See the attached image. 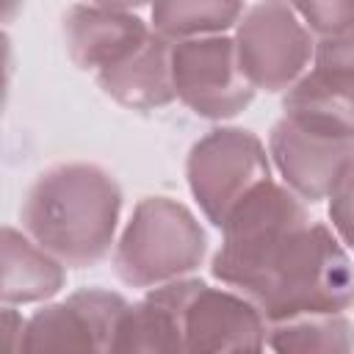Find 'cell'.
<instances>
[{
    "label": "cell",
    "mask_w": 354,
    "mask_h": 354,
    "mask_svg": "<svg viewBox=\"0 0 354 354\" xmlns=\"http://www.w3.org/2000/svg\"><path fill=\"white\" fill-rule=\"evenodd\" d=\"M119 216L122 188L116 177L86 160L44 169L19 207L22 232L64 268L102 263L116 243Z\"/></svg>",
    "instance_id": "1"
},
{
    "label": "cell",
    "mask_w": 354,
    "mask_h": 354,
    "mask_svg": "<svg viewBox=\"0 0 354 354\" xmlns=\"http://www.w3.org/2000/svg\"><path fill=\"white\" fill-rule=\"evenodd\" d=\"M310 221L296 194L277 180L263 183L221 224V246L210 260L213 279L252 301Z\"/></svg>",
    "instance_id": "2"
},
{
    "label": "cell",
    "mask_w": 354,
    "mask_h": 354,
    "mask_svg": "<svg viewBox=\"0 0 354 354\" xmlns=\"http://www.w3.org/2000/svg\"><path fill=\"white\" fill-rule=\"evenodd\" d=\"M354 296L346 243L324 224L310 221L288 246L260 293L252 299L266 324L299 315L348 313Z\"/></svg>",
    "instance_id": "3"
},
{
    "label": "cell",
    "mask_w": 354,
    "mask_h": 354,
    "mask_svg": "<svg viewBox=\"0 0 354 354\" xmlns=\"http://www.w3.org/2000/svg\"><path fill=\"white\" fill-rule=\"evenodd\" d=\"M207 257V232L188 205L144 196L113 243L116 277L138 290L191 277Z\"/></svg>",
    "instance_id": "4"
},
{
    "label": "cell",
    "mask_w": 354,
    "mask_h": 354,
    "mask_svg": "<svg viewBox=\"0 0 354 354\" xmlns=\"http://www.w3.org/2000/svg\"><path fill=\"white\" fill-rule=\"evenodd\" d=\"M191 196L202 216L221 230L227 216L271 177L266 144L246 127H213L185 158Z\"/></svg>",
    "instance_id": "5"
},
{
    "label": "cell",
    "mask_w": 354,
    "mask_h": 354,
    "mask_svg": "<svg viewBox=\"0 0 354 354\" xmlns=\"http://www.w3.org/2000/svg\"><path fill=\"white\" fill-rule=\"evenodd\" d=\"M232 47L246 83L266 94H285L313 61L315 39L290 3H254L232 28Z\"/></svg>",
    "instance_id": "6"
},
{
    "label": "cell",
    "mask_w": 354,
    "mask_h": 354,
    "mask_svg": "<svg viewBox=\"0 0 354 354\" xmlns=\"http://www.w3.org/2000/svg\"><path fill=\"white\" fill-rule=\"evenodd\" d=\"M130 301L108 288H80L25 318L28 354H113Z\"/></svg>",
    "instance_id": "7"
},
{
    "label": "cell",
    "mask_w": 354,
    "mask_h": 354,
    "mask_svg": "<svg viewBox=\"0 0 354 354\" xmlns=\"http://www.w3.org/2000/svg\"><path fill=\"white\" fill-rule=\"evenodd\" d=\"M268 163L304 205L324 202L354 171V133L282 116L268 133Z\"/></svg>",
    "instance_id": "8"
},
{
    "label": "cell",
    "mask_w": 354,
    "mask_h": 354,
    "mask_svg": "<svg viewBox=\"0 0 354 354\" xmlns=\"http://www.w3.org/2000/svg\"><path fill=\"white\" fill-rule=\"evenodd\" d=\"M171 86L174 100L210 122L235 119L254 100V88L238 66L232 36L171 44Z\"/></svg>",
    "instance_id": "9"
},
{
    "label": "cell",
    "mask_w": 354,
    "mask_h": 354,
    "mask_svg": "<svg viewBox=\"0 0 354 354\" xmlns=\"http://www.w3.org/2000/svg\"><path fill=\"white\" fill-rule=\"evenodd\" d=\"M282 116L354 133V33L315 39L310 69L285 91Z\"/></svg>",
    "instance_id": "10"
},
{
    "label": "cell",
    "mask_w": 354,
    "mask_h": 354,
    "mask_svg": "<svg viewBox=\"0 0 354 354\" xmlns=\"http://www.w3.org/2000/svg\"><path fill=\"white\" fill-rule=\"evenodd\" d=\"M266 348V321L252 301L207 282L183 313V354H246Z\"/></svg>",
    "instance_id": "11"
},
{
    "label": "cell",
    "mask_w": 354,
    "mask_h": 354,
    "mask_svg": "<svg viewBox=\"0 0 354 354\" xmlns=\"http://www.w3.org/2000/svg\"><path fill=\"white\" fill-rule=\"evenodd\" d=\"M149 33L138 6L75 3L64 11V41L80 72H100L119 61Z\"/></svg>",
    "instance_id": "12"
},
{
    "label": "cell",
    "mask_w": 354,
    "mask_h": 354,
    "mask_svg": "<svg viewBox=\"0 0 354 354\" xmlns=\"http://www.w3.org/2000/svg\"><path fill=\"white\" fill-rule=\"evenodd\" d=\"M202 282L185 277L147 290L127 307L113 354H183V313Z\"/></svg>",
    "instance_id": "13"
},
{
    "label": "cell",
    "mask_w": 354,
    "mask_h": 354,
    "mask_svg": "<svg viewBox=\"0 0 354 354\" xmlns=\"http://www.w3.org/2000/svg\"><path fill=\"white\" fill-rule=\"evenodd\" d=\"M97 86L130 111H158L174 102L171 86V41L149 33L119 61L100 69Z\"/></svg>",
    "instance_id": "14"
},
{
    "label": "cell",
    "mask_w": 354,
    "mask_h": 354,
    "mask_svg": "<svg viewBox=\"0 0 354 354\" xmlns=\"http://www.w3.org/2000/svg\"><path fill=\"white\" fill-rule=\"evenodd\" d=\"M66 285V268L22 230L0 224V307L44 304Z\"/></svg>",
    "instance_id": "15"
},
{
    "label": "cell",
    "mask_w": 354,
    "mask_h": 354,
    "mask_svg": "<svg viewBox=\"0 0 354 354\" xmlns=\"http://www.w3.org/2000/svg\"><path fill=\"white\" fill-rule=\"evenodd\" d=\"M243 3H227V0H171V3H155L149 8V28L177 44L205 36H227L238 19L243 17Z\"/></svg>",
    "instance_id": "16"
},
{
    "label": "cell",
    "mask_w": 354,
    "mask_h": 354,
    "mask_svg": "<svg viewBox=\"0 0 354 354\" xmlns=\"http://www.w3.org/2000/svg\"><path fill=\"white\" fill-rule=\"evenodd\" d=\"M266 346L271 354H351V318L332 313L266 324Z\"/></svg>",
    "instance_id": "17"
},
{
    "label": "cell",
    "mask_w": 354,
    "mask_h": 354,
    "mask_svg": "<svg viewBox=\"0 0 354 354\" xmlns=\"http://www.w3.org/2000/svg\"><path fill=\"white\" fill-rule=\"evenodd\" d=\"M301 25L313 39H335L354 33V6L348 0L335 3H296L293 6Z\"/></svg>",
    "instance_id": "18"
},
{
    "label": "cell",
    "mask_w": 354,
    "mask_h": 354,
    "mask_svg": "<svg viewBox=\"0 0 354 354\" xmlns=\"http://www.w3.org/2000/svg\"><path fill=\"white\" fill-rule=\"evenodd\" d=\"M351 174H346L337 188L329 194V218H332V232L340 238V243H348V221H351Z\"/></svg>",
    "instance_id": "19"
},
{
    "label": "cell",
    "mask_w": 354,
    "mask_h": 354,
    "mask_svg": "<svg viewBox=\"0 0 354 354\" xmlns=\"http://www.w3.org/2000/svg\"><path fill=\"white\" fill-rule=\"evenodd\" d=\"M0 354H28L25 318L17 307H0Z\"/></svg>",
    "instance_id": "20"
},
{
    "label": "cell",
    "mask_w": 354,
    "mask_h": 354,
    "mask_svg": "<svg viewBox=\"0 0 354 354\" xmlns=\"http://www.w3.org/2000/svg\"><path fill=\"white\" fill-rule=\"evenodd\" d=\"M11 75H14V47H11L8 33L0 28V113H3L6 100H8Z\"/></svg>",
    "instance_id": "21"
},
{
    "label": "cell",
    "mask_w": 354,
    "mask_h": 354,
    "mask_svg": "<svg viewBox=\"0 0 354 354\" xmlns=\"http://www.w3.org/2000/svg\"><path fill=\"white\" fill-rule=\"evenodd\" d=\"M246 354H266V348H260V351H246Z\"/></svg>",
    "instance_id": "22"
}]
</instances>
